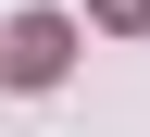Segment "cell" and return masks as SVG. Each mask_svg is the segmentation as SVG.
<instances>
[{"instance_id": "obj_1", "label": "cell", "mask_w": 150, "mask_h": 137, "mask_svg": "<svg viewBox=\"0 0 150 137\" xmlns=\"http://www.w3.org/2000/svg\"><path fill=\"white\" fill-rule=\"evenodd\" d=\"M63 63H75V25H63V13H25V25H0V75H13V87H50Z\"/></svg>"}, {"instance_id": "obj_2", "label": "cell", "mask_w": 150, "mask_h": 137, "mask_svg": "<svg viewBox=\"0 0 150 137\" xmlns=\"http://www.w3.org/2000/svg\"><path fill=\"white\" fill-rule=\"evenodd\" d=\"M100 25H150V0H100Z\"/></svg>"}]
</instances>
